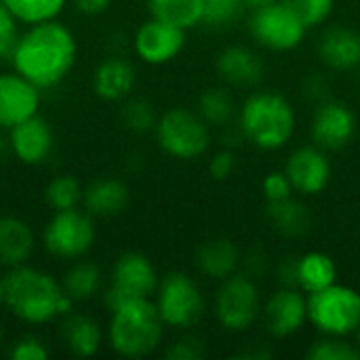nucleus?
Returning <instances> with one entry per match:
<instances>
[{
    "label": "nucleus",
    "mask_w": 360,
    "mask_h": 360,
    "mask_svg": "<svg viewBox=\"0 0 360 360\" xmlns=\"http://www.w3.org/2000/svg\"><path fill=\"white\" fill-rule=\"evenodd\" d=\"M78 44L72 30L59 19L27 25L11 55L17 74L40 91L61 84L72 72Z\"/></svg>",
    "instance_id": "f257e3e1"
},
{
    "label": "nucleus",
    "mask_w": 360,
    "mask_h": 360,
    "mask_svg": "<svg viewBox=\"0 0 360 360\" xmlns=\"http://www.w3.org/2000/svg\"><path fill=\"white\" fill-rule=\"evenodd\" d=\"M4 306L21 323L40 327L72 312L74 302L55 276L23 264L4 274Z\"/></svg>",
    "instance_id": "f03ea898"
},
{
    "label": "nucleus",
    "mask_w": 360,
    "mask_h": 360,
    "mask_svg": "<svg viewBox=\"0 0 360 360\" xmlns=\"http://www.w3.org/2000/svg\"><path fill=\"white\" fill-rule=\"evenodd\" d=\"M110 314L108 344L118 356L143 359L160 346L167 325L152 297L124 302Z\"/></svg>",
    "instance_id": "7ed1b4c3"
},
{
    "label": "nucleus",
    "mask_w": 360,
    "mask_h": 360,
    "mask_svg": "<svg viewBox=\"0 0 360 360\" xmlns=\"http://www.w3.org/2000/svg\"><path fill=\"white\" fill-rule=\"evenodd\" d=\"M243 135L262 150L283 148L295 131V112L291 103L276 93L251 95L240 112Z\"/></svg>",
    "instance_id": "20e7f679"
},
{
    "label": "nucleus",
    "mask_w": 360,
    "mask_h": 360,
    "mask_svg": "<svg viewBox=\"0 0 360 360\" xmlns=\"http://www.w3.org/2000/svg\"><path fill=\"white\" fill-rule=\"evenodd\" d=\"M308 321L325 335L344 338L360 327V293L331 285L316 293H308Z\"/></svg>",
    "instance_id": "39448f33"
},
{
    "label": "nucleus",
    "mask_w": 360,
    "mask_h": 360,
    "mask_svg": "<svg viewBox=\"0 0 360 360\" xmlns=\"http://www.w3.org/2000/svg\"><path fill=\"white\" fill-rule=\"evenodd\" d=\"M95 236L97 230L93 215L76 207L65 211H53V217L42 230V245L46 253L55 259L76 262L91 251Z\"/></svg>",
    "instance_id": "423d86ee"
},
{
    "label": "nucleus",
    "mask_w": 360,
    "mask_h": 360,
    "mask_svg": "<svg viewBox=\"0 0 360 360\" xmlns=\"http://www.w3.org/2000/svg\"><path fill=\"white\" fill-rule=\"evenodd\" d=\"M158 285L160 283H158L156 268L143 253L137 251L122 253L112 268L110 287L103 293V304L112 312L124 302L156 295Z\"/></svg>",
    "instance_id": "0eeeda50"
},
{
    "label": "nucleus",
    "mask_w": 360,
    "mask_h": 360,
    "mask_svg": "<svg viewBox=\"0 0 360 360\" xmlns=\"http://www.w3.org/2000/svg\"><path fill=\"white\" fill-rule=\"evenodd\" d=\"M156 137L160 148L181 160L198 158L209 148L207 122L184 108H173L156 122Z\"/></svg>",
    "instance_id": "6e6552de"
},
{
    "label": "nucleus",
    "mask_w": 360,
    "mask_h": 360,
    "mask_svg": "<svg viewBox=\"0 0 360 360\" xmlns=\"http://www.w3.org/2000/svg\"><path fill=\"white\" fill-rule=\"evenodd\" d=\"M158 312L169 327L186 329L196 325L205 314V300L196 283L181 274L173 272L165 276L156 291Z\"/></svg>",
    "instance_id": "1a4fd4ad"
},
{
    "label": "nucleus",
    "mask_w": 360,
    "mask_h": 360,
    "mask_svg": "<svg viewBox=\"0 0 360 360\" xmlns=\"http://www.w3.org/2000/svg\"><path fill=\"white\" fill-rule=\"evenodd\" d=\"M251 34L253 38L272 51H291L295 49L306 34V25L293 15L291 8H287L283 2H268L264 6H257L251 17Z\"/></svg>",
    "instance_id": "9d476101"
},
{
    "label": "nucleus",
    "mask_w": 360,
    "mask_h": 360,
    "mask_svg": "<svg viewBox=\"0 0 360 360\" xmlns=\"http://www.w3.org/2000/svg\"><path fill=\"white\" fill-rule=\"evenodd\" d=\"M219 323L230 331L249 329L262 312V300L255 283L249 276H228L215 302Z\"/></svg>",
    "instance_id": "9b49d317"
},
{
    "label": "nucleus",
    "mask_w": 360,
    "mask_h": 360,
    "mask_svg": "<svg viewBox=\"0 0 360 360\" xmlns=\"http://www.w3.org/2000/svg\"><path fill=\"white\" fill-rule=\"evenodd\" d=\"M184 44H186V30L154 17L141 23L133 36V49L137 57L150 65L169 63L181 53Z\"/></svg>",
    "instance_id": "f8f14e48"
},
{
    "label": "nucleus",
    "mask_w": 360,
    "mask_h": 360,
    "mask_svg": "<svg viewBox=\"0 0 360 360\" xmlns=\"http://www.w3.org/2000/svg\"><path fill=\"white\" fill-rule=\"evenodd\" d=\"M40 110V89L17 72L0 74V131H11Z\"/></svg>",
    "instance_id": "ddd939ff"
},
{
    "label": "nucleus",
    "mask_w": 360,
    "mask_h": 360,
    "mask_svg": "<svg viewBox=\"0 0 360 360\" xmlns=\"http://www.w3.org/2000/svg\"><path fill=\"white\" fill-rule=\"evenodd\" d=\"M8 143L13 156L19 162L27 167H38L51 158L55 148V135L51 124L40 114H34L8 131Z\"/></svg>",
    "instance_id": "4468645a"
},
{
    "label": "nucleus",
    "mask_w": 360,
    "mask_h": 360,
    "mask_svg": "<svg viewBox=\"0 0 360 360\" xmlns=\"http://www.w3.org/2000/svg\"><path fill=\"white\" fill-rule=\"evenodd\" d=\"M356 120L354 114L335 101L323 103L312 120V137L323 150H342L354 137Z\"/></svg>",
    "instance_id": "2eb2a0df"
},
{
    "label": "nucleus",
    "mask_w": 360,
    "mask_h": 360,
    "mask_svg": "<svg viewBox=\"0 0 360 360\" xmlns=\"http://www.w3.org/2000/svg\"><path fill=\"white\" fill-rule=\"evenodd\" d=\"M264 321L268 331L276 338L297 333L308 321V297L291 287L274 293L264 308Z\"/></svg>",
    "instance_id": "dca6fc26"
},
{
    "label": "nucleus",
    "mask_w": 360,
    "mask_h": 360,
    "mask_svg": "<svg viewBox=\"0 0 360 360\" xmlns=\"http://www.w3.org/2000/svg\"><path fill=\"white\" fill-rule=\"evenodd\" d=\"M285 173L293 190L302 194H319L329 184L331 165L319 148H300L289 156Z\"/></svg>",
    "instance_id": "f3484780"
},
{
    "label": "nucleus",
    "mask_w": 360,
    "mask_h": 360,
    "mask_svg": "<svg viewBox=\"0 0 360 360\" xmlns=\"http://www.w3.org/2000/svg\"><path fill=\"white\" fill-rule=\"evenodd\" d=\"M59 338L61 344L70 350V354L78 359H91L101 348L103 331L93 316L68 312L65 316H61Z\"/></svg>",
    "instance_id": "a211bd4d"
},
{
    "label": "nucleus",
    "mask_w": 360,
    "mask_h": 360,
    "mask_svg": "<svg viewBox=\"0 0 360 360\" xmlns=\"http://www.w3.org/2000/svg\"><path fill=\"white\" fill-rule=\"evenodd\" d=\"M36 249V236L27 221L13 215L0 217V266L17 268L30 262Z\"/></svg>",
    "instance_id": "6ab92c4d"
},
{
    "label": "nucleus",
    "mask_w": 360,
    "mask_h": 360,
    "mask_svg": "<svg viewBox=\"0 0 360 360\" xmlns=\"http://www.w3.org/2000/svg\"><path fill=\"white\" fill-rule=\"evenodd\" d=\"M135 68L122 57H108L95 68L93 91L103 101H120L135 86Z\"/></svg>",
    "instance_id": "aec40b11"
},
{
    "label": "nucleus",
    "mask_w": 360,
    "mask_h": 360,
    "mask_svg": "<svg viewBox=\"0 0 360 360\" xmlns=\"http://www.w3.org/2000/svg\"><path fill=\"white\" fill-rule=\"evenodd\" d=\"M319 53L333 70H354L360 65V34L350 27H331L323 34Z\"/></svg>",
    "instance_id": "412c9836"
},
{
    "label": "nucleus",
    "mask_w": 360,
    "mask_h": 360,
    "mask_svg": "<svg viewBox=\"0 0 360 360\" xmlns=\"http://www.w3.org/2000/svg\"><path fill=\"white\" fill-rule=\"evenodd\" d=\"M129 188L120 179H97L93 181L84 194V211L93 217H116L129 205Z\"/></svg>",
    "instance_id": "4be33fe9"
},
{
    "label": "nucleus",
    "mask_w": 360,
    "mask_h": 360,
    "mask_svg": "<svg viewBox=\"0 0 360 360\" xmlns=\"http://www.w3.org/2000/svg\"><path fill=\"white\" fill-rule=\"evenodd\" d=\"M219 74L232 84H255L264 76L262 59L245 46H228L217 57Z\"/></svg>",
    "instance_id": "5701e85b"
},
{
    "label": "nucleus",
    "mask_w": 360,
    "mask_h": 360,
    "mask_svg": "<svg viewBox=\"0 0 360 360\" xmlns=\"http://www.w3.org/2000/svg\"><path fill=\"white\" fill-rule=\"evenodd\" d=\"M196 266L202 274H207L211 278L226 281L228 276L234 274V270L238 266V251L226 238L207 240L196 251Z\"/></svg>",
    "instance_id": "b1692460"
},
{
    "label": "nucleus",
    "mask_w": 360,
    "mask_h": 360,
    "mask_svg": "<svg viewBox=\"0 0 360 360\" xmlns=\"http://www.w3.org/2000/svg\"><path fill=\"white\" fill-rule=\"evenodd\" d=\"M101 285H103L101 268L93 262H82V259H76V264L65 272L61 281L65 295L74 304L93 300L101 291Z\"/></svg>",
    "instance_id": "393cba45"
},
{
    "label": "nucleus",
    "mask_w": 360,
    "mask_h": 360,
    "mask_svg": "<svg viewBox=\"0 0 360 360\" xmlns=\"http://www.w3.org/2000/svg\"><path fill=\"white\" fill-rule=\"evenodd\" d=\"M338 270L329 255L312 251L297 259V287L306 293H316L335 283Z\"/></svg>",
    "instance_id": "a878e982"
},
{
    "label": "nucleus",
    "mask_w": 360,
    "mask_h": 360,
    "mask_svg": "<svg viewBox=\"0 0 360 360\" xmlns=\"http://www.w3.org/2000/svg\"><path fill=\"white\" fill-rule=\"evenodd\" d=\"M148 11L154 19L167 21L181 30L202 23V0H148Z\"/></svg>",
    "instance_id": "bb28decb"
},
{
    "label": "nucleus",
    "mask_w": 360,
    "mask_h": 360,
    "mask_svg": "<svg viewBox=\"0 0 360 360\" xmlns=\"http://www.w3.org/2000/svg\"><path fill=\"white\" fill-rule=\"evenodd\" d=\"M268 219L285 236H302L310 230V213L304 205L287 198L281 202H268Z\"/></svg>",
    "instance_id": "cd10ccee"
},
{
    "label": "nucleus",
    "mask_w": 360,
    "mask_h": 360,
    "mask_svg": "<svg viewBox=\"0 0 360 360\" xmlns=\"http://www.w3.org/2000/svg\"><path fill=\"white\" fill-rule=\"evenodd\" d=\"M19 23L34 25L57 19L65 6V0H0Z\"/></svg>",
    "instance_id": "c85d7f7f"
},
{
    "label": "nucleus",
    "mask_w": 360,
    "mask_h": 360,
    "mask_svg": "<svg viewBox=\"0 0 360 360\" xmlns=\"http://www.w3.org/2000/svg\"><path fill=\"white\" fill-rule=\"evenodd\" d=\"M82 186L74 175H57L44 188V200L53 211L76 209L82 202Z\"/></svg>",
    "instance_id": "c756f323"
},
{
    "label": "nucleus",
    "mask_w": 360,
    "mask_h": 360,
    "mask_svg": "<svg viewBox=\"0 0 360 360\" xmlns=\"http://www.w3.org/2000/svg\"><path fill=\"white\" fill-rule=\"evenodd\" d=\"M198 110H200V118L207 124H226L232 116L234 105L226 91L209 89L202 93V97L198 101Z\"/></svg>",
    "instance_id": "7c9ffc66"
},
{
    "label": "nucleus",
    "mask_w": 360,
    "mask_h": 360,
    "mask_svg": "<svg viewBox=\"0 0 360 360\" xmlns=\"http://www.w3.org/2000/svg\"><path fill=\"white\" fill-rule=\"evenodd\" d=\"M287 8L293 11V15L306 25V27H316L333 11V0H281Z\"/></svg>",
    "instance_id": "2f4dec72"
},
{
    "label": "nucleus",
    "mask_w": 360,
    "mask_h": 360,
    "mask_svg": "<svg viewBox=\"0 0 360 360\" xmlns=\"http://www.w3.org/2000/svg\"><path fill=\"white\" fill-rule=\"evenodd\" d=\"M308 359L312 360H359L360 350L354 348L352 344L329 335L327 340L316 342L310 350H308Z\"/></svg>",
    "instance_id": "473e14b6"
},
{
    "label": "nucleus",
    "mask_w": 360,
    "mask_h": 360,
    "mask_svg": "<svg viewBox=\"0 0 360 360\" xmlns=\"http://www.w3.org/2000/svg\"><path fill=\"white\" fill-rule=\"evenodd\" d=\"M243 6L245 4L240 0H202V8H205L202 23L211 27L230 25L232 21L238 19Z\"/></svg>",
    "instance_id": "72a5a7b5"
},
{
    "label": "nucleus",
    "mask_w": 360,
    "mask_h": 360,
    "mask_svg": "<svg viewBox=\"0 0 360 360\" xmlns=\"http://www.w3.org/2000/svg\"><path fill=\"white\" fill-rule=\"evenodd\" d=\"M122 122L133 133H146L150 129H156V114L152 105L143 99H131L122 110Z\"/></svg>",
    "instance_id": "f704fd0d"
},
{
    "label": "nucleus",
    "mask_w": 360,
    "mask_h": 360,
    "mask_svg": "<svg viewBox=\"0 0 360 360\" xmlns=\"http://www.w3.org/2000/svg\"><path fill=\"white\" fill-rule=\"evenodd\" d=\"M19 21L15 15L0 2V61L11 59L17 42H19Z\"/></svg>",
    "instance_id": "c9c22d12"
},
{
    "label": "nucleus",
    "mask_w": 360,
    "mask_h": 360,
    "mask_svg": "<svg viewBox=\"0 0 360 360\" xmlns=\"http://www.w3.org/2000/svg\"><path fill=\"white\" fill-rule=\"evenodd\" d=\"M8 356L13 360H46L51 356V352L44 346V342H40L34 335H25L11 346Z\"/></svg>",
    "instance_id": "e433bc0d"
},
{
    "label": "nucleus",
    "mask_w": 360,
    "mask_h": 360,
    "mask_svg": "<svg viewBox=\"0 0 360 360\" xmlns=\"http://www.w3.org/2000/svg\"><path fill=\"white\" fill-rule=\"evenodd\" d=\"M293 186L287 177V173H272L264 179V196L268 202H281L291 198Z\"/></svg>",
    "instance_id": "4c0bfd02"
},
{
    "label": "nucleus",
    "mask_w": 360,
    "mask_h": 360,
    "mask_svg": "<svg viewBox=\"0 0 360 360\" xmlns=\"http://www.w3.org/2000/svg\"><path fill=\"white\" fill-rule=\"evenodd\" d=\"M202 354H205V352H202V346H200L198 340H181V342L173 344V346L165 352L167 359L173 360H196L200 359Z\"/></svg>",
    "instance_id": "58836bf2"
},
{
    "label": "nucleus",
    "mask_w": 360,
    "mask_h": 360,
    "mask_svg": "<svg viewBox=\"0 0 360 360\" xmlns=\"http://www.w3.org/2000/svg\"><path fill=\"white\" fill-rule=\"evenodd\" d=\"M232 169H234V158H232L230 152H219V154H215V156L211 158V162H209V171H211V175H213L215 179H226V177H230Z\"/></svg>",
    "instance_id": "ea45409f"
},
{
    "label": "nucleus",
    "mask_w": 360,
    "mask_h": 360,
    "mask_svg": "<svg viewBox=\"0 0 360 360\" xmlns=\"http://www.w3.org/2000/svg\"><path fill=\"white\" fill-rule=\"evenodd\" d=\"M72 2L84 15H99L110 6L112 0H72Z\"/></svg>",
    "instance_id": "a19ab883"
},
{
    "label": "nucleus",
    "mask_w": 360,
    "mask_h": 360,
    "mask_svg": "<svg viewBox=\"0 0 360 360\" xmlns=\"http://www.w3.org/2000/svg\"><path fill=\"white\" fill-rule=\"evenodd\" d=\"M8 156H13V152H11V143H8V139H4L2 135H0V162H6V158Z\"/></svg>",
    "instance_id": "79ce46f5"
},
{
    "label": "nucleus",
    "mask_w": 360,
    "mask_h": 360,
    "mask_svg": "<svg viewBox=\"0 0 360 360\" xmlns=\"http://www.w3.org/2000/svg\"><path fill=\"white\" fill-rule=\"evenodd\" d=\"M245 6H251V8H257V6H264L268 2H274V0H240Z\"/></svg>",
    "instance_id": "37998d69"
},
{
    "label": "nucleus",
    "mask_w": 360,
    "mask_h": 360,
    "mask_svg": "<svg viewBox=\"0 0 360 360\" xmlns=\"http://www.w3.org/2000/svg\"><path fill=\"white\" fill-rule=\"evenodd\" d=\"M4 306V274L0 272V308Z\"/></svg>",
    "instance_id": "c03bdc74"
},
{
    "label": "nucleus",
    "mask_w": 360,
    "mask_h": 360,
    "mask_svg": "<svg viewBox=\"0 0 360 360\" xmlns=\"http://www.w3.org/2000/svg\"><path fill=\"white\" fill-rule=\"evenodd\" d=\"M2 340H4V331H2V325H0V344H2Z\"/></svg>",
    "instance_id": "a18cd8bd"
},
{
    "label": "nucleus",
    "mask_w": 360,
    "mask_h": 360,
    "mask_svg": "<svg viewBox=\"0 0 360 360\" xmlns=\"http://www.w3.org/2000/svg\"><path fill=\"white\" fill-rule=\"evenodd\" d=\"M359 344H360V327H359Z\"/></svg>",
    "instance_id": "49530a36"
}]
</instances>
